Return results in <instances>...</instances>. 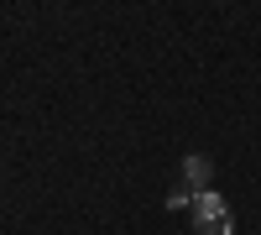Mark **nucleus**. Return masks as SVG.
Returning <instances> with one entry per match:
<instances>
[{"label":"nucleus","instance_id":"obj_1","mask_svg":"<svg viewBox=\"0 0 261 235\" xmlns=\"http://www.w3.org/2000/svg\"><path fill=\"white\" fill-rule=\"evenodd\" d=\"M188 209H193V235H235V215L214 188H199Z\"/></svg>","mask_w":261,"mask_h":235},{"label":"nucleus","instance_id":"obj_2","mask_svg":"<svg viewBox=\"0 0 261 235\" xmlns=\"http://www.w3.org/2000/svg\"><path fill=\"white\" fill-rule=\"evenodd\" d=\"M209 173H214L209 157H183V178H188V183H199V188H204V183H209Z\"/></svg>","mask_w":261,"mask_h":235}]
</instances>
